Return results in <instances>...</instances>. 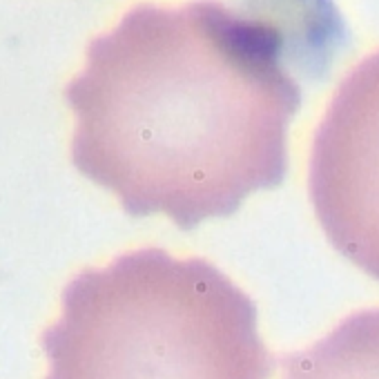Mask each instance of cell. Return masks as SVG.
<instances>
[{
	"label": "cell",
	"mask_w": 379,
	"mask_h": 379,
	"mask_svg": "<svg viewBox=\"0 0 379 379\" xmlns=\"http://www.w3.org/2000/svg\"><path fill=\"white\" fill-rule=\"evenodd\" d=\"M74 168L130 216L192 230L281 185L302 105L290 36L221 0L137 5L87 45L65 87Z\"/></svg>",
	"instance_id": "1"
},
{
	"label": "cell",
	"mask_w": 379,
	"mask_h": 379,
	"mask_svg": "<svg viewBox=\"0 0 379 379\" xmlns=\"http://www.w3.org/2000/svg\"><path fill=\"white\" fill-rule=\"evenodd\" d=\"M45 379H270L256 306L206 259L161 248L87 268L40 337Z\"/></svg>",
	"instance_id": "2"
},
{
	"label": "cell",
	"mask_w": 379,
	"mask_h": 379,
	"mask_svg": "<svg viewBox=\"0 0 379 379\" xmlns=\"http://www.w3.org/2000/svg\"><path fill=\"white\" fill-rule=\"evenodd\" d=\"M308 192L333 246L379 281V51L337 87L313 141Z\"/></svg>",
	"instance_id": "3"
},
{
	"label": "cell",
	"mask_w": 379,
	"mask_h": 379,
	"mask_svg": "<svg viewBox=\"0 0 379 379\" xmlns=\"http://www.w3.org/2000/svg\"><path fill=\"white\" fill-rule=\"evenodd\" d=\"M281 379H379V308L346 317L310 348L281 357Z\"/></svg>",
	"instance_id": "4"
}]
</instances>
